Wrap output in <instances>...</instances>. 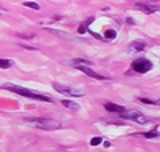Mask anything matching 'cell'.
Returning <instances> with one entry per match:
<instances>
[{"mask_svg":"<svg viewBox=\"0 0 160 152\" xmlns=\"http://www.w3.org/2000/svg\"><path fill=\"white\" fill-rule=\"evenodd\" d=\"M101 141H102L101 138H93V139L90 141V144L91 146H98V144H101Z\"/></svg>","mask_w":160,"mask_h":152,"instance_id":"cell-16","label":"cell"},{"mask_svg":"<svg viewBox=\"0 0 160 152\" xmlns=\"http://www.w3.org/2000/svg\"><path fill=\"white\" fill-rule=\"evenodd\" d=\"M78 67V71H82V72H85L87 75H90V77H93V79H96V80H106V77H102L101 74H98V72H95V71H93V69L91 67H88L87 64H77Z\"/></svg>","mask_w":160,"mask_h":152,"instance_id":"cell-7","label":"cell"},{"mask_svg":"<svg viewBox=\"0 0 160 152\" xmlns=\"http://www.w3.org/2000/svg\"><path fill=\"white\" fill-rule=\"evenodd\" d=\"M139 101L144 103V104H158V101H152V99H148V98H139Z\"/></svg>","mask_w":160,"mask_h":152,"instance_id":"cell-15","label":"cell"},{"mask_svg":"<svg viewBox=\"0 0 160 152\" xmlns=\"http://www.w3.org/2000/svg\"><path fill=\"white\" fill-rule=\"evenodd\" d=\"M104 109L109 110V112H115V114H122L123 112V107L118 106V104H114V103H104Z\"/></svg>","mask_w":160,"mask_h":152,"instance_id":"cell-8","label":"cell"},{"mask_svg":"<svg viewBox=\"0 0 160 152\" xmlns=\"http://www.w3.org/2000/svg\"><path fill=\"white\" fill-rule=\"evenodd\" d=\"M131 69L135 72H139V74H144V72H149L152 69V63L148 61L146 58H138L131 63Z\"/></svg>","mask_w":160,"mask_h":152,"instance_id":"cell-3","label":"cell"},{"mask_svg":"<svg viewBox=\"0 0 160 152\" xmlns=\"http://www.w3.org/2000/svg\"><path fill=\"white\" fill-rule=\"evenodd\" d=\"M62 103V106H66V107H68V109H78V104H75V103H72V101H68V99H62L61 101Z\"/></svg>","mask_w":160,"mask_h":152,"instance_id":"cell-11","label":"cell"},{"mask_svg":"<svg viewBox=\"0 0 160 152\" xmlns=\"http://www.w3.org/2000/svg\"><path fill=\"white\" fill-rule=\"evenodd\" d=\"M5 90H10V91H15L21 96H26V98H34V99H38V101H47V103H51V98L50 96H45V94H40V93H35V91H31L28 88H22V87H18V85H3Z\"/></svg>","mask_w":160,"mask_h":152,"instance_id":"cell-1","label":"cell"},{"mask_svg":"<svg viewBox=\"0 0 160 152\" xmlns=\"http://www.w3.org/2000/svg\"><path fill=\"white\" fill-rule=\"evenodd\" d=\"M135 8H136V10H139V11H142V13H146V15H151V13H155V11H158V10H160V7H158V5L142 3V2L136 3V5H135Z\"/></svg>","mask_w":160,"mask_h":152,"instance_id":"cell-6","label":"cell"},{"mask_svg":"<svg viewBox=\"0 0 160 152\" xmlns=\"http://www.w3.org/2000/svg\"><path fill=\"white\" fill-rule=\"evenodd\" d=\"M24 7L28 8H34V10H40V5L35 3V2H24Z\"/></svg>","mask_w":160,"mask_h":152,"instance_id":"cell-14","label":"cell"},{"mask_svg":"<svg viewBox=\"0 0 160 152\" xmlns=\"http://www.w3.org/2000/svg\"><path fill=\"white\" fill-rule=\"evenodd\" d=\"M104 37H106V38L114 40V38L117 37V32H115V31H112V29H108V31H106V34H104Z\"/></svg>","mask_w":160,"mask_h":152,"instance_id":"cell-13","label":"cell"},{"mask_svg":"<svg viewBox=\"0 0 160 152\" xmlns=\"http://www.w3.org/2000/svg\"><path fill=\"white\" fill-rule=\"evenodd\" d=\"M157 134H158V131H157V130H152V131H149V133H146L144 136H146V138H155Z\"/></svg>","mask_w":160,"mask_h":152,"instance_id":"cell-17","label":"cell"},{"mask_svg":"<svg viewBox=\"0 0 160 152\" xmlns=\"http://www.w3.org/2000/svg\"><path fill=\"white\" fill-rule=\"evenodd\" d=\"M53 88H55L58 93L68 94V96H82L83 94L82 91H78L77 88H72V87H68V85H61V84H53Z\"/></svg>","mask_w":160,"mask_h":152,"instance_id":"cell-5","label":"cell"},{"mask_svg":"<svg viewBox=\"0 0 160 152\" xmlns=\"http://www.w3.org/2000/svg\"><path fill=\"white\" fill-rule=\"evenodd\" d=\"M91 21H93V18H90L85 24H80V26H78V34H85V32L88 31V24H90Z\"/></svg>","mask_w":160,"mask_h":152,"instance_id":"cell-10","label":"cell"},{"mask_svg":"<svg viewBox=\"0 0 160 152\" xmlns=\"http://www.w3.org/2000/svg\"><path fill=\"white\" fill-rule=\"evenodd\" d=\"M13 66V61L11 59H0V69H8Z\"/></svg>","mask_w":160,"mask_h":152,"instance_id":"cell-12","label":"cell"},{"mask_svg":"<svg viewBox=\"0 0 160 152\" xmlns=\"http://www.w3.org/2000/svg\"><path fill=\"white\" fill-rule=\"evenodd\" d=\"M26 123H32L40 130H58L61 128V122L55 119H42V117H35L32 120H24Z\"/></svg>","mask_w":160,"mask_h":152,"instance_id":"cell-2","label":"cell"},{"mask_svg":"<svg viewBox=\"0 0 160 152\" xmlns=\"http://www.w3.org/2000/svg\"><path fill=\"white\" fill-rule=\"evenodd\" d=\"M123 119H128V120H133V122H138V123H148V119L146 115H142L139 110H135V109H130V110H123L122 114Z\"/></svg>","mask_w":160,"mask_h":152,"instance_id":"cell-4","label":"cell"},{"mask_svg":"<svg viewBox=\"0 0 160 152\" xmlns=\"http://www.w3.org/2000/svg\"><path fill=\"white\" fill-rule=\"evenodd\" d=\"M144 48H146V43L142 40H136V42L130 43V50H133V51H142Z\"/></svg>","mask_w":160,"mask_h":152,"instance_id":"cell-9","label":"cell"}]
</instances>
